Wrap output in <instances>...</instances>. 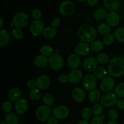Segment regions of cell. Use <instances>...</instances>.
<instances>
[{
	"mask_svg": "<svg viewBox=\"0 0 124 124\" xmlns=\"http://www.w3.org/2000/svg\"><path fill=\"white\" fill-rule=\"evenodd\" d=\"M98 33L96 29L89 24H82L78 29V36L80 40L88 44L95 41Z\"/></svg>",
	"mask_w": 124,
	"mask_h": 124,
	"instance_id": "6da1fadb",
	"label": "cell"
},
{
	"mask_svg": "<svg viewBox=\"0 0 124 124\" xmlns=\"http://www.w3.org/2000/svg\"><path fill=\"white\" fill-rule=\"evenodd\" d=\"M108 72L111 77L120 78L124 75V58L121 56L113 57L108 65Z\"/></svg>",
	"mask_w": 124,
	"mask_h": 124,
	"instance_id": "7a4b0ae2",
	"label": "cell"
},
{
	"mask_svg": "<svg viewBox=\"0 0 124 124\" xmlns=\"http://www.w3.org/2000/svg\"><path fill=\"white\" fill-rule=\"evenodd\" d=\"M29 18L27 14L24 12H18L13 17L12 24L16 28L23 29L27 25Z\"/></svg>",
	"mask_w": 124,
	"mask_h": 124,
	"instance_id": "3957f363",
	"label": "cell"
},
{
	"mask_svg": "<svg viewBox=\"0 0 124 124\" xmlns=\"http://www.w3.org/2000/svg\"><path fill=\"white\" fill-rule=\"evenodd\" d=\"M52 113V109L50 107L46 105H42L39 106L36 108L35 115L36 119L41 122H47V120L51 117Z\"/></svg>",
	"mask_w": 124,
	"mask_h": 124,
	"instance_id": "277c9868",
	"label": "cell"
},
{
	"mask_svg": "<svg viewBox=\"0 0 124 124\" xmlns=\"http://www.w3.org/2000/svg\"><path fill=\"white\" fill-rule=\"evenodd\" d=\"M48 65L54 71L61 70L64 66V61L62 56L58 53H54L48 58Z\"/></svg>",
	"mask_w": 124,
	"mask_h": 124,
	"instance_id": "5b68a950",
	"label": "cell"
},
{
	"mask_svg": "<svg viewBox=\"0 0 124 124\" xmlns=\"http://www.w3.org/2000/svg\"><path fill=\"white\" fill-rule=\"evenodd\" d=\"M118 98L117 95L115 94V92H108L106 93L102 96L101 99V104L104 107L107 108L113 107L116 105Z\"/></svg>",
	"mask_w": 124,
	"mask_h": 124,
	"instance_id": "8992f818",
	"label": "cell"
},
{
	"mask_svg": "<svg viewBox=\"0 0 124 124\" xmlns=\"http://www.w3.org/2000/svg\"><path fill=\"white\" fill-rule=\"evenodd\" d=\"M76 7L73 2L70 0H65L60 4L59 12L64 16H70L75 12Z\"/></svg>",
	"mask_w": 124,
	"mask_h": 124,
	"instance_id": "52a82bcc",
	"label": "cell"
},
{
	"mask_svg": "<svg viewBox=\"0 0 124 124\" xmlns=\"http://www.w3.org/2000/svg\"><path fill=\"white\" fill-rule=\"evenodd\" d=\"M98 84V79L93 74H87L84 77L82 80V87L87 91L93 90L95 89Z\"/></svg>",
	"mask_w": 124,
	"mask_h": 124,
	"instance_id": "ba28073f",
	"label": "cell"
},
{
	"mask_svg": "<svg viewBox=\"0 0 124 124\" xmlns=\"http://www.w3.org/2000/svg\"><path fill=\"white\" fill-rule=\"evenodd\" d=\"M70 114L69 108L65 105H59L53 109V116L58 120H64L67 118Z\"/></svg>",
	"mask_w": 124,
	"mask_h": 124,
	"instance_id": "9c48e42d",
	"label": "cell"
},
{
	"mask_svg": "<svg viewBox=\"0 0 124 124\" xmlns=\"http://www.w3.org/2000/svg\"><path fill=\"white\" fill-rule=\"evenodd\" d=\"M84 70L87 72H94L95 69L98 67V62L96 58L93 56H88L85 58L82 62Z\"/></svg>",
	"mask_w": 124,
	"mask_h": 124,
	"instance_id": "30bf717a",
	"label": "cell"
},
{
	"mask_svg": "<svg viewBox=\"0 0 124 124\" xmlns=\"http://www.w3.org/2000/svg\"><path fill=\"white\" fill-rule=\"evenodd\" d=\"M115 88V81L112 77L107 76L101 80L100 82V88L104 93H108Z\"/></svg>",
	"mask_w": 124,
	"mask_h": 124,
	"instance_id": "8fae6325",
	"label": "cell"
},
{
	"mask_svg": "<svg viewBox=\"0 0 124 124\" xmlns=\"http://www.w3.org/2000/svg\"><path fill=\"white\" fill-rule=\"evenodd\" d=\"M69 82L72 84H77L83 80L84 75L80 69H74L71 70L68 75Z\"/></svg>",
	"mask_w": 124,
	"mask_h": 124,
	"instance_id": "7c38bea8",
	"label": "cell"
},
{
	"mask_svg": "<svg viewBox=\"0 0 124 124\" xmlns=\"http://www.w3.org/2000/svg\"><path fill=\"white\" fill-rule=\"evenodd\" d=\"M44 29V24L41 20H34L30 24V33L35 36L42 34Z\"/></svg>",
	"mask_w": 124,
	"mask_h": 124,
	"instance_id": "4fadbf2b",
	"label": "cell"
},
{
	"mask_svg": "<svg viewBox=\"0 0 124 124\" xmlns=\"http://www.w3.org/2000/svg\"><path fill=\"white\" fill-rule=\"evenodd\" d=\"M36 87L41 90L47 89L51 84V79L48 75H42L37 78Z\"/></svg>",
	"mask_w": 124,
	"mask_h": 124,
	"instance_id": "5bb4252c",
	"label": "cell"
},
{
	"mask_svg": "<svg viewBox=\"0 0 124 124\" xmlns=\"http://www.w3.org/2000/svg\"><path fill=\"white\" fill-rule=\"evenodd\" d=\"M90 51V46L86 42H79L75 47V53L79 56H86L89 54Z\"/></svg>",
	"mask_w": 124,
	"mask_h": 124,
	"instance_id": "9a60e30c",
	"label": "cell"
},
{
	"mask_svg": "<svg viewBox=\"0 0 124 124\" xmlns=\"http://www.w3.org/2000/svg\"><path fill=\"white\" fill-rule=\"evenodd\" d=\"M29 108V103L26 99L21 98L15 102V110L17 114L23 115L27 112Z\"/></svg>",
	"mask_w": 124,
	"mask_h": 124,
	"instance_id": "2e32d148",
	"label": "cell"
},
{
	"mask_svg": "<svg viewBox=\"0 0 124 124\" xmlns=\"http://www.w3.org/2000/svg\"><path fill=\"white\" fill-rule=\"evenodd\" d=\"M71 97L74 101H75L76 102L82 103L84 101L86 98L85 92L82 88L76 87L72 90Z\"/></svg>",
	"mask_w": 124,
	"mask_h": 124,
	"instance_id": "e0dca14e",
	"label": "cell"
},
{
	"mask_svg": "<svg viewBox=\"0 0 124 124\" xmlns=\"http://www.w3.org/2000/svg\"><path fill=\"white\" fill-rule=\"evenodd\" d=\"M106 22L111 27L117 26L121 22V17L116 12H110L108 13L106 18Z\"/></svg>",
	"mask_w": 124,
	"mask_h": 124,
	"instance_id": "ac0fdd59",
	"label": "cell"
},
{
	"mask_svg": "<svg viewBox=\"0 0 124 124\" xmlns=\"http://www.w3.org/2000/svg\"><path fill=\"white\" fill-rule=\"evenodd\" d=\"M67 64L68 66L72 70L78 69L81 64V58L76 53L70 54L68 57Z\"/></svg>",
	"mask_w": 124,
	"mask_h": 124,
	"instance_id": "d6986e66",
	"label": "cell"
},
{
	"mask_svg": "<svg viewBox=\"0 0 124 124\" xmlns=\"http://www.w3.org/2000/svg\"><path fill=\"white\" fill-rule=\"evenodd\" d=\"M121 0H104L105 8L110 12H115L121 7Z\"/></svg>",
	"mask_w": 124,
	"mask_h": 124,
	"instance_id": "ffe728a7",
	"label": "cell"
},
{
	"mask_svg": "<svg viewBox=\"0 0 124 124\" xmlns=\"http://www.w3.org/2000/svg\"><path fill=\"white\" fill-rule=\"evenodd\" d=\"M34 64L39 69H44L48 65V58L41 54H39L34 59Z\"/></svg>",
	"mask_w": 124,
	"mask_h": 124,
	"instance_id": "44dd1931",
	"label": "cell"
},
{
	"mask_svg": "<svg viewBox=\"0 0 124 124\" xmlns=\"http://www.w3.org/2000/svg\"><path fill=\"white\" fill-rule=\"evenodd\" d=\"M7 96L10 101L16 102L17 101L21 99V92L18 87H13L8 90Z\"/></svg>",
	"mask_w": 124,
	"mask_h": 124,
	"instance_id": "7402d4cb",
	"label": "cell"
},
{
	"mask_svg": "<svg viewBox=\"0 0 124 124\" xmlns=\"http://www.w3.org/2000/svg\"><path fill=\"white\" fill-rule=\"evenodd\" d=\"M108 13L107 12L106 8L100 7V8H97L94 11L93 17L96 21H103L104 19H106Z\"/></svg>",
	"mask_w": 124,
	"mask_h": 124,
	"instance_id": "603a6c76",
	"label": "cell"
},
{
	"mask_svg": "<svg viewBox=\"0 0 124 124\" xmlns=\"http://www.w3.org/2000/svg\"><path fill=\"white\" fill-rule=\"evenodd\" d=\"M10 40V35L9 33L5 29L0 30V46L4 47L8 44Z\"/></svg>",
	"mask_w": 124,
	"mask_h": 124,
	"instance_id": "cb8c5ba5",
	"label": "cell"
},
{
	"mask_svg": "<svg viewBox=\"0 0 124 124\" xmlns=\"http://www.w3.org/2000/svg\"><path fill=\"white\" fill-rule=\"evenodd\" d=\"M57 35V30L52 26H48L45 28L42 35L47 39H53Z\"/></svg>",
	"mask_w": 124,
	"mask_h": 124,
	"instance_id": "d4e9b609",
	"label": "cell"
},
{
	"mask_svg": "<svg viewBox=\"0 0 124 124\" xmlns=\"http://www.w3.org/2000/svg\"><path fill=\"white\" fill-rule=\"evenodd\" d=\"M97 31H98V33H99L101 35H108V34L111 33V27L107 23H101L98 25L96 29Z\"/></svg>",
	"mask_w": 124,
	"mask_h": 124,
	"instance_id": "484cf974",
	"label": "cell"
},
{
	"mask_svg": "<svg viewBox=\"0 0 124 124\" xmlns=\"http://www.w3.org/2000/svg\"><path fill=\"white\" fill-rule=\"evenodd\" d=\"M101 94L98 90H93L90 91L88 93V99L90 101V102L93 104L98 103V102L100 101L101 99Z\"/></svg>",
	"mask_w": 124,
	"mask_h": 124,
	"instance_id": "4316f807",
	"label": "cell"
},
{
	"mask_svg": "<svg viewBox=\"0 0 124 124\" xmlns=\"http://www.w3.org/2000/svg\"><path fill=\"white\" fill-rule=\"evenodd\" d=\"M4 119L7 124H18L19 122V117L16 114L13 112L6 114Z\"/></svg>",
	"mask_w": 124,
	"mask_h": 124,
	"instance_id": "83f0119b",
	"label": "cell"
},
{
	"mask_svg": "<svg viewBox=\"0 0 124 124\" xmlns=\"http://www.w3.org/2000/svg\"><path fill=\"white\" fill-rule=\"evenodd\" d=\"M93 75L95 76L98 79L102 80L105 77H107V71L106 69L103 66H98L95 70L94 71V74Z\"/></svg>",
	"mask_w": 124,
	"mask_h": 124,
	"instance_id": "f1b7e54d",
	"label": "cell"
},
{
	"mask_svg": "<svg viewBox=\"0 0 124 124\" xmlns=\"http://www.w3.org/2000/svg\"><path fill=\"white\" fill-rule=\"evenodd\" d=\"M91 50L94 52H100L104 49V44L102 41L99 39H96L90 44Z\"/></svg>",
	"mask_w": 124,
	"mask_h": 124,
	"instance_id": "f546056e",
	"label": "cell"
},
{
	"mask_svg": "<svg viewBox=\"0 0 124 124\" xmlns=\"http://www.w3.org/2000/svg\"><path fill=\"white\" fill-rule=\"evenodd\" d=\"M39 52L41 54L47 58H50L51 56L54 54V49L52 46L49 45H44L41 46L40 47Z\"/></svg>",
	"mask_w": 124,
	"mask_h": 124,
	"instance_id": "4dcf8cb0",
	"label": "cell"
},
{
	"mask_svg": "<svg viewBox=\"0 0 124 124\" xmlns=\"http://www.w3.org/2000/svg\"><path fill=\"white\" fill-rule=\"evenodd\" d=\"M29 98L33 101H38L39 100L42 96V93L41 90L38 88L37 87L35 88L31 89L29 93Z\"/></svg>",
	"mask_w": 124,
	"mask_h": 124,
	"instance_id": "1f68e13d",
	"label": "cell"
},
{
	"mask_svg": "<svg viewBox=\"0 0 124 124\" xmlns=\"http://www.w3.org/2000/svg\"><path fill=\"white\" fill-rule=\"evenodd\" d=\"M93 115L94 116H101L104 112V106L101 103H96L93 105L92 107Z\"/></svg>",
	"mask_w": 124,
	"mask_h": 124,
	"instance_id": "d6a6232c",
	"label": "cell"
},
{
	"mask_svg": "<svg viewBox=\"0 0 124 124\" xmlns=\"http://www.w3.org/2000/svg\"><path fill=\"white\" fill-rule=\"evenodd\" d=\"M115 39L118 42L121 43H124V27H120L115 30L114 32Z\"/></svg>",
	"mask_w": 124,
	"mask_h": 124,
	"instance_id": "836d02e7",
	"label": "cell"
},
{
	"mask_svg": "<svg viewBox=\"0 0 124 124\" xmlns=\"http://www.w3.org/2000/svg\"><path fill=\"white\" fill-rule=\"evenodd\" d=\"M42 102L44 103V105H46L47 106L49 107L52 106L54 102V96L51 93H46L42 96Z\"/></svg>",
	"mask_w": 124,
	"mask_h": 124,
	"instance_id": "e575fe53",
	"label": "cell"
},
{
	"mask_svg": "<svg viewBox=\"0 0 124 124\" xmlns=\"http://www.w3.org/2000/svg\"><path fill=\"white\" fill-rule=\"evenodd\" d=\"M96 59L98 62V64H101V65H106V64H108L110 61L109 56L105 53H99L97 56Z\"/></svg>",
	"mask_w": 124,
	"mask_h": 124,
	"instance_id": "d590c367",
	"label": "cell"
},
{
	"mask_svg": "<svg viewBox=\"0 0 124 124\" xmlns=\"http://www.w3.org/2000/svg\"><path fill=\"white\" fill-rule=\"evenodd\" d=\"M115 93L119 98H124V82H120L115 86Z\"/></svg>",
	"mask_w": 124,
	"mask_h": 124,
	"instance_id": "8d00e7d4",
	"label": "cell"
},
{
	"mask_svg": "<svg viewBox=\"0 0 124 124\" xmlns=\"http://www.w3.org/2000/svg\"><path fill=\"white\" fill-rule=\"evenodd\" d=\"M92 115H93V113H92V108L86 107L82 108V111H81V116H82V118L85 120H89L90 119L92 118Z\"/></svg>",
	"mask_w": 124,
	"mask_h": 124,
	"instance_id": "74e56055",
	"label": "cell"
},
{
	"mask_svg": "<svg viewBox=\"0 0 124 124\" xmlns=\"http://www.w3.org/2000/svg\"><path fill=\"white\" fill-rule=\"evenodd\" d=\"M115 39H115L114 34L110 33L104 36V38L102 39V42L105 46H108L113 44L114 43V42H115Z\"/></svg>",
	"mask_w": 124,
	"mask_h": 124,
	"instance_id": "f35d334b",
	"label": "cell"
},
{
	"mask_svg": "<svg viewBox=\"0 0 124 124\" xmlns=\"http://www.w3.org/2000/svg\"><path fill=\"white\" fill-rule=\"evenodd\" d=\"M12 36L16 40H21L24 37V33L22 29L19 28H14L12 31Z\"/></svg>",
	"mask_w": 124,
	"mask_h": 124,
	"instance_id": "ab89813d",
	"label": "cell"
},
{
	"mask_svg": "<svg viewBox=\"0 0 124 124\" xmlns=\"http://www.w3.org/2000/svg\"><path fill=\"white\" fill-rule=\"evenodd\" d=\"M105 118V115L102 114L101 116H94L91 120L90 124H104V120Z\"/></svg>",
	"mask_w": 124,
	"mask_h": 124,
	"instance_id": "60d3db41",
	"label": "cell"
},
{
	"mask_svg": "<svg viewBox=\"0 0 124 124\" xmlns=\"http://www.w3.org/2000/svg\"><path fill=\"white\" fill-rule=\"evenodd\" d=\"M108 117L110 119L111 121H116L119 117L118 111L115 108L110 109L107 113Z\"/></svg>",
	"mask_w": 124,
	"mask_h": 124,
	"instance_id": "b9f144b4",
	"label": "cell"
},
{
	"mask_svg": "<svg viewBox=\"0 0 124 124\" xmlns=\"http://www.w3.org/2000/svg\"><path fill=\"white\" fill-rule=\"evenodd\" d=\"M13 108V105H12V103L10 101H4L2 103V111H4L6 113H10L11 111L12 110Z\"/></svg>",
	"mask_w": 124,
	"mask_h": 124,
	"instance_id": "7bdbcfd3",
	"label": "cell"
},
{
	"mask_svg": "<svg viewBox=\"0 0 124 124\" xmlns=\"http://www.w3.org/2000/svg\"><path fill=\"white\" fill-rule=\"evenodd\" d=\"M31 16L34 20H40L42 17V12L38 8L34 9L31 13Z\"/></svg>",
	"mask_w": 124,
	"mask_h": 124,
	"instance_id": "ee69618b",
	"label": "cell"
},
{
	"mask_svg": "<svg viewBox=\"0 0 124 124\" xmlns=\"http://www.w3.org/2000/svg\"><path fill=\"white\" fill-rule=\"evenodd\" d=\"M58 82L62 84H64L69 82V78H68V75H65V74H61L58 76Z\"/></svg>",
	"mask_w": 124,
	"mask_h": 124,
	"instance_id": "f6af8a7d",
	"label": "cell"
},
{
	"mask_svg": "<svg viewBox=\"0 0 124 124\" xmlns=\"http://www.w3.org/2000/svg\"><path fill=\"white\" fill-rule=\"evenodd\" d=\"M61 24V21L60 19L58 18H54L52 19V22H51V26L57 29L60 26Z\"/></svg>",
	"mask_w": 124,
	"mask_h": 124,
	"instance_id": "bcb514c9",
	"label": "cell"
},
{
	"mask_svg": "<svg viewBox=\"0 0 124 124\" xmlns=\"http://www.w3.org/2000/svg\"><path fill=\"white\" fill-rule=\"evenodd\" d=\"M27 86L28 88H30V90L36 88V81L35 79H29L27 82Z\"/></svg>",
	"mask_w": 124,
	"mask_h": 124,
	"instance_id": "7dc6e473",
	"label": "cell"
},
{
	"mask_svg": "<svg viewBox=\"0 0 124 124\" xmlns=\"http://www.w3.org/2000/svg\"><path fill=\"white\" fill-rule=\"evenodd\" d=\"M116 107L121 110H124V99H119L116 104Z\"/></svg>",
	"mask_w": 124,
	"mask_h": 124,
	"instance_id": "c3c4849f",
	"label": "cell"
},
{
	"mask_svg": "<svg viewBox=\"0 0 124 124\" xmlns=\"http://www.w3.org/2000/svg\"><path fill=\"white\" fill-rule=\"evenodd\" d=\"M46 124H58V120L53 116L50 117L46 122Z\"/></svg>",
	"mask_w": 124,
	"mask_h": 124,
	"instance_id": "681fc988",
	"label": "cell"
},
{
	"mask_svg": "<svg viewBox=\"0 0 124 124\" xmlns=\"http://www.w3.org/2000/svg\"><path fill=\"white\" fill-rule=\"evenodd\" d=\"M87 3L91 7H95L99 3V0H87Z\"/></svg>",
	"mask_w": 124,
	"mask_h": 124,
	"instance_id": "f907efd6",
	"label": "cell"
},
{
	"mask_svg": "<svg viewBox=\"0 0 124 124\" xmlns=\"http://www.w3.org/2000/svg\"><path fill=\"white\" fill-rule=\"evenodd\" d=\"M76 124H90L89 122L87 120L85 119H82V120H80L78 122V123Z\"/></svg>",
	"mask_w": 124,
	"mask_h": 124,
	"instance_id": "816d5d0a",
	"label": "cell"
},
{
	"mask_svg": "<svg viewBox=\"0 0 124 124\" xmlns=\"http://www.w3.org/2000/svg\"><path fill=\"white\" fill-rule=\"evenodd\" d=\"M107 124H119V123L116 121H111V120H110Z\"/></svg>",
	"mask_w": 124,
	"mask_h": 124,
	"instance_id": "f5cc1de1",
	"label": "cell"
},
{
	"mask_svg": "<svg viewBox=\"0 0 124 124\" xmlns=\"http://www.w3.org/2000/svg\"><path fill=\"white\" fill-rule=\"evenodd\" d=\"M0 21H1V24H0V28L2 29V26H3V19L2 18H0Z\"/></svg>",
	"mask_w": 124,
	"mask_h": 124,
	"instance_id": "db71d44e",
	"label": "cell"
},
{
	"mask_svg": "<svg viewBox=\"0 0 124 124\" xmlns=\"http://www.w3.org/2000/svg\"><path fill=\"white\" fill-rule=\"evenodd\" d=\"M79 2H85V1H87V0H77Z\"/></svg>",
	"mask_w": 124,
	"mask_h": 124,
	"instance_id": "11a10c76",
	"label": "cell"
},
{
	"mask_svg": "<svg viewBox=\"0 0 124 124\" xmlns=\"http://www.w3.org/2000/svg\"><path fill=\"white\" fill-rule=\"evenodd\" d=\"M0 124H7V123H6L5 121H1V122H0Z\"/></svg>",
	"mask_w": 124,
	"mask_h": 124,
	"instance_id": "9f6ffc18",
	"label": "cell"
},
{
	"mask_svg": "<svg viewBox=\"0 0 124 124\" xmlns=\"http://www.w3.org/2000/svg\"><path fill=\"white\" fill-rule=\"evenodd\" d=\"M71 124V123H66V124Z\"/></svg>",
	"mask_w": 124,
	"mask_h": 124,
	"instance_id": "6f0895ef",
	"label": "cell"
},
{
	"mask_svg": "<svg viewBox=\"0 0 124 124\" xmlns=\"http://www.w3.org/2000/svg\"><path fill=\"white\" fill-rule=\"evenodd\" d=\"M123 124H124V121H123Z\"/></svg>",
	"mask_w": 124,
	"mask_h": 124,
	"instance_id": "680465c9",
	"label": "cell"
}]
</instances>
